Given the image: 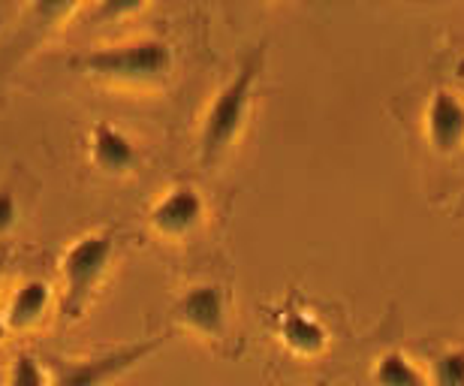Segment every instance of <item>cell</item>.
I'll use <instances>...</instances> for the list:
<instances>
[{"mask_svg": "<svg viewBox=\"0 0 464 386\" xmlns=\"http://www.w3.org/2000/svg\"><path fill=\"white\" fill-rule=\"evenodd\" d=\"M169 342V335H154L142 338L133 344H118L109 351L79 356V360H61V356H49L45 365L52 372V386H109L118 378H124L127 372H133L139 362H145L148 356L157 353Z\"/></svg>", "mask_w": 464, "mask_h": 386, "instance_id": "cell-4", "label": "cell"}, {"mask_svg": "<svg viewBox=\"0 0 464 386\" xmlns=\"http://www.w3.org/2000/svg\"><path fill=\"white\" fill-rule=\"evenodd\" d=\"M374 386H431L429 372H422L411 356L401 351H386L377 356L374 372H371Z\"/></svg>", "mask_w": 464, "mask_h": 386, "instance_id": "cell-11", "label": "cell"}, {"mask_svg": "<svg viewBox=\"0 0 464 386\" xmlns=\"http://www.w3.org/2000/svg\"><path fill=\"white\" fill-rule=\"evenodd\" d=\"M52 305H54L52 284L43 278H27L9 293L4 317H0V329L9 335L34 333V329L49 317Z\"/></svg>", "mask_w": 464, "mask_h": 386, "instance_id": "cell-9", "label": "cell"}, {"mask_svg": "<svg viewBox=\"0 0 464 386\" xmlns=\"http://www.w3.org/2000/svg\"><path fill=\"white\" fill-rule=\"evenodd\" d=\"M422 130L425 142L438 154H456L464 149V100L456 91H434L425 106Z\"/></svg>", "mask_w": 464, "mask_h": 386, "instance_id": "cell-7", "label": "cell"}, {"mask_svg": "<svg viewBox=\"0 0 464 386\" xmlns=\"http://www.w3.org/2000/svg\"><path fill=\"white\" fill-rule=\"evenodd\" d=\"M6 386H52V372L40 356L15 353L6 372Z\"/></svg>", "mask_w": 464, "mask_h": 386, "instance_id": "cell-12", "label": "cell"}, {"mask_svg": "<svg viewBox=\"0 0 464 386\" xmlns=\"http://www.w3.org/2000/svg\"><path fill=\"white\" fill-rule=\"evenodd\" d=\"M15 224H18V199L13 188L0 185V236H6Z\"/></svg>", "mask_w": 464, "mask_h": 386, "instance_id": "cell-15", "label": "cell"}, {"mask_svg": "<svg viewBox=\"0 0 464 386\" xmlns=\"http://www.w3.org/2000/svg\"><path fill=\"white\" fill-rule=\"evenodd\" d=\"M88 160H91V167L97 172H103V176L121 179L139 169L142 154H139L136 142L130 140L121 127L109 121H97L88 133Z\"/></svg>", "mask_w": 464, "mask_h": 386, "instance_id": "cell-8", "label": "cell"}, {"mask_svg": "<svg viewBox=\"0 0 464 386\" xmlns=\"http://www.w3.org/2000/svg\"><path fill=\"white\" fill-rule=\"evenodd\" d=\"M0 27H4V15H0Z\"/></svg>", "mask_w": 464, "mask_h": 386, "instance_id": "cell-17", "label": "cell"}, {"mask_svg": "<svg viewBox=\"0 0 464 386\" xmlns=\"http://www.w3.org/2000/svg\"><path fill=\"white\" fill-rule=\"evenodd\" d=\"M0 278H4V260H0Z\"/></svg>", "mask_w": 464, "mask_h": 386, "instance_id": "cell-16", "label": "cell"}, {"mask_svg": "<svg viewBox=\"0 0 464 386\" xmlns=\"http://www.w3.org/2000/svg\"><path fill=\"white\" fill-rule=\"evenodd\" d=\"M429 383L431 386H464V351H443L429 365Z\"/></svg>", "mask_w": 464, "mask_h": 386, "instance_id": "cell-13", "label": "cell"}, {"mask_svg": "<svg viewBox=\"0 0 464 386\" xmlns=\"http://www.w3.org/2000/svg\"><path fill=\"white\" fill-rule=\"evenodd\" d=\"M115 236L109 229H91V233L72 238L63 247L58 263V317L63 323H76V320L88 314L100 284L106 281V275L115 263Z\"/></svg>", "mask_w": 464, "mask_h": 386, "instance_id": "cell-2", "label": "cell"}, {"mask_svg": "<svg viewBox=\"0 0 464 386\" xmlns=\"http://www.w3.org/2000/svg\"><path fill=\"white\" fill-rule=\"evenodd\" d=\"M259 70H263V49L247 54L241 67L220 85L199 124V160L211 167L241 140L247 127L250 106H254Z\"/></svg>", "mask_w": 464, "mask_h": 386, "instance_id": "cell-1", "label": "cell"}, {"mask_svg": "<svg viewBox=\"0 0 464 386\" xmlns=\"http://www.w3.org/2000/svg\"><path fill=\"white\" fill-rule=\"evenodd\" d=\"M175 323L199 338H224L229 326V299L220 284H193L172 305Z\"/></svg>", "mask_w": 464, "mask_h": 386, "instance_id": "cell-6", "label": "cell"}, {"mask_svg": "<svg viewBox=\"0 0 464 386\" xmlns=\"http://www.w3.org/2000/svg\"><path fill=\"white\" fill-rule=\"evenodd\" d=\"M175 54L169 43L154 40V36H139V40L100 45L76 58V67L88 76H94L109 85L127 88H148L163 82L172 72Z\"/></svg>", "mask_w": 464, "mask_h": 386, "instance_id": "cell-3", "label": "cell"}, {"mask_svg": "<svg viewBox=\"0 0 464 386\" xmlns=\"http://www.w3.org/2000/svg\"><path fill=\"white\" fill-rule=\"evenodd\" d=\"M145 9V4L139 0H106V4H97L100 22H124L127 15H139Z\"/></svg>", "mask_w": 464, "mask_h": 386, "instance_id": "cell-14", "label": "cell"}, {"mask_svg": "<svg viewBox=\"0 0 464 386\" xmlns=\"http://www.w3.org/2000/svg\"><path fill=\"white\" fill-rule=\"evenodd\" d=\"M206 211L208 206L199 188L181 181V185L166 188L163 197L154 199V206L148 208V227L163 242H184L202 227Z\"/></svg>", "mask_w": 464, "mask_h": 386, "instance_id": "cell-5", "label": "cell"}, {"mask_svg": "<svg viewBox=\"0 0 464 386\" xmlns=\"http://www.w3.org/2000/svg\"><path fill=\"white\" fill-rule=\"evenodd\" d=\"M277 335L293 356L317 360L329 351V329L311 311H286L277 320Z\"/></svg>", "mask_w": 464, "mask_h": 386, "instance_id": "cell-10", "label": "cell"}]
</instances>
